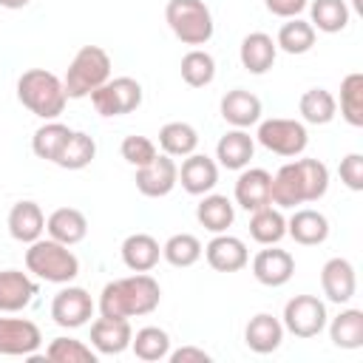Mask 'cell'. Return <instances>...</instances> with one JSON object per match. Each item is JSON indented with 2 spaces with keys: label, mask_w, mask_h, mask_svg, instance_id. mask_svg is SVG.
I'll return each instance as SVG.
<instances>
[{
  "label": "cell",
  "mask_w": 363,
  "mask_h": 363,
  "mask_svg": "<svg viewBox=\"0 0 363 363\" xmlns=\"http://www.w3.org/2000/svg\"><path fill=\"white\" fill-rule=\"evenodd\" d=\"M340 116L352 128H363V74L352 71L340 82Z\"/></svg>",
  "instance_id": "obj_38"
},
{
  "label": "cell",
  "mask_w": 363,
  "mask_h": 363,
  "mask_svg": "<svg viewBox=\"0 0 363 363\" xmlns=\"http://www.w3.org/2000/svg\"><path fill=\"white\" fill-rule=\"evenodd\" d=\"M352 3H354V11L363 14V0H352Z\"/></svg>",
  "instance_id": "obj_47"
},
{
  "label": "cell",
  "mask_w": 363,
  "mask_h": 363,
  "mask_svg": "<svg viewBox=\"0 0 363 363\" xmlns=\"http://www.w3.org/2000/svg\"><path fill=\"white\" fill-rule=\"evenodd\" d=\"M28 3H31V0H0V6H3V9H11V11H14V9H26Z\"/></svg>",
  "instance_id": "obj_46"
},
{
  "label": "cell",
  "mask_w": 363,
  "mask_h": 363,
  "mask_svg": "<svg viewBox=\"0 0 363 363\" xmlns=\"http://www.w3.org/2000/svg\"><path fill=\"white\" fill-rule=\"evenodd\" d=\"M43 343V332L28 318H0V354L31 357Z\"/></svg>",
  "instance_id": "obj_11"
},
{
  "label": "cell",
  "mask_w": 363,
  "mask_h": 363,
  "mask_svg": "<svg viewBox=\"0 0 363 363\" xmlns=\"http://www.w3.org/2000/svg\"><path fill=\"white\" fill-rule=\"evenodd\" d=\"M275 45L286 54H306L312 51L315 45V28L309 20H301V17H289L281 28H278V37H275Z\"/></svg>",
  "instance_id": "obj_35"
},
{
  "label": "cell",
  "mask_w": 363,
  "mask_h": 363,
  "mask_svg": "<svg viewBox=\"0 0 363 363\" xmlns=\"http://www.w3.org/2000/svg\"><path fill=\"white\" fill-rule=\"evenodd\" d=\"M250 235L252 241H258L261 247H269V244H278L284 235H286V218L278 207L267 204L261 210H252V218H250Z\"/></svg>",
  "instance_id": "obj_32"
},
{
  "label": "cell",
  "mask_w": 363,
  "mask_h": 363,
  "mask_svg": "<svg viewBox=\"0 0 363 363\" xmlns=\"http://www.w3.org/2000/svg\"><path fill=\"white\" fill-rule=\"evenodd\" d=\"M45 233H48V238H54L65 247H74L88 235V218L77 207H57L45 218Z\"/></svg>",
  "instance_id": "obj_23"
},
{
  "label": "cell",
  "mask_w": 363,
  "mask_h": 363,
  "mask_svg": "<svg viewBox=\"0 0 363 363\" xmlns=\"http://www.w3.org/2000/svg\"><path fill=\"white\" fill-rule=\"evenodd\" d=\"M96 349L77 337H54L45 349V360L51 363H96Z\"/></svg>",
  "instance_id": "obj_41"
},
{
  "label": "cell",
  "mask_w": 363,
  "mask_h": 363,
  "mask_svg": "<svg viewBox=\"0 0 363 363\" xmlns=\"http://www.w3.org/2000/svg\"><path fill=\"white\" fill-rule=\"evenodd\" d=\"M119 153H122V159H125L128 164H133V167H142V164H147V162H153V159H156L159 147L153 145V139L130 133V136H125V139H122V145H119Z\"/></svg>",
  "instance_id": "obj_42"
},
{
  "label": "cell",
  "mask_w": 363,
  "mask_h": 363,
  "mask_svg": "<svg viewBox=\"0 0 363 363\" xmlns=\"http://www.w3.org/2000/svg\"><path fill=\"white\" fill-rule=\"evenodd\" d=\"M204 258L216 272H238L250 264L247 244L227 233H216V238L204 247Z\"/></svg>",
  "instance_id": "obj_16"
},
{
  "label": "cell",
  "mask_w": 363,
  "mask_h": 363,
  "mask_svg": "<svg viewBox=\"0 0 363 363\" xmlns=\"http://www.w3.org/2000/svg\"><path fill=\"white\" fill-rule=\"evenodd\" d=\"M182 79L190 88H204L216 79V60L204 48H190L182 57Z\"/></svg>",
  "instance_id": "obj_39"
},
{
  "label": "cell",
  "mask_w": 363,
  "mask_h": 363,
  "mask_svg": "<svg viewBox=\"0 0 363 363\" xmlns=\"http://www.w3.org/2000/svg\"><path fill=\"white\" fill-rule=\"evenodd\" d=\"M162 301V286L147 272H133L116 281H108L99 292L102 318H139L150 315Z\"/></svg>",
  "instance_id": "obj_2"
},
{
  "label": "cell",
  "mask_w": 363,
  "mask_h": 363,
  "mask_svg": "<svg viewBox=\"0 0 363 363\" xmlns=\"http://www.w3.org/2000/svg\"><path fill=\"white\" fill-rule=\"evenodd\" d=\"M71 133H74V130H71L68 125H62V122H57V119H45V125H40V128L34 130V136H31V150H34V156H37V159H45V162H57L60 153H62V147L68 145Z\"/></svg>",
  "instance_id": "obj_29"
},
{
  "label": "cell",
  "mask_w": 363,
  "mask_h": 363,
  "mask_svg": "<svg viewBox=\"0 0 363 363\" xmlns=\"http://www.w3.org/2000/svg\"><path fill=\"white\" fill-rule=\"evenodd\" d=\"M94 309H96V303H94L91 292L82 289V286H71V284L62 286L54 295V301H51V318L62 329H79V326H85L91 320Z\"/></svg>",
  "instance_id": "obj_10"
},
{
  "label": "cell",
  "mask_w": 363,
  "mask_h": 363,
  "mask_svg": "<svg viewBox=\"0 0 363 363\" xmlns=\"http://www.w3.org/2000/svg\"><path fill=\"white\" fill-rule=\"evenodd\" d=\"M309 6V23L315 31L337 34L349 26V6L346 0H312Z\"/></svg>",
  "instance_id": "obj_31"
},
{
  "label": "cell",
  "mask_w": 363,
  "mask_h": 363,
  "mask_svg": "<svg viewBox=\"0 0 363 363\" xmlns=\"http://www.w3.org/2000/svg\"><path fill=\"white\" fill-rule=\"evenodd\" d=\"M298 111H301L303 122H309V125H329L337 113V99L326 88H309L301 94Z\"/></svg>",
  "instance_id": "obj_34"
},
{
  "label": "cell",
  "mask_w": 363,
  "mask_h": 363,
  "mask_svg": "<svg viewBox=\"0 0 363 363\" xmlns=\"http://www.w3.org/2000/svg\"><path fill=\"white\" fill-rule=\"evenodd\" d=\"M91 105L99 116H125L142 105V85L133 77H113L91 91Z\"/></svg>",
  "instance_id": "obj_9"
},
{
  "label": "cell",
  "mask_w": 363,
  "mask_h": 363,
  "mask_svg": "<svg viewBox=\"0 0 363 363\" xmlns=\"http://www.w3.org/2000/svg\"><path fill=\"white\" fill-rule=\"evenodd\" d=\"M167 360H170V363H210L213 357H210L204 349H199V346H182V349L170 352Z\"/></svg>",
  "instance_id": "obj_45"
},
{
  "label": "cell",
  "mask_w": 363,
  "mask_h": 363,
  "mask_svg": "<svg viewBox=\"0 0 363 363\" xmlns=\"http://www.w3.org/2000/svg\"><path fill=\"white\" fill-rule=\"evenodd\" d=\"M329 340L337 349H360L363 346V312L340 309L329 323Z\"/></svg>",
  "instance_id": "obj_33"
},
{
  "label": "cell",
  "mask_w": 363,
  "mask_h": 363,
  "mask_svg": "<svg viewBox=\"0 0 363 363\" xmlns=\"http://www.w3.org/2000/svg\"><path fill=\"white\" fill-rule=\"evenodd\" d=\"M133 329L128 318H96L91 323V346L96 354H122L130 346Z\"/></svg>",
  "instance_id": "obj_18"
},
{
  "label": "cell",
  "mask_w": 363,
  "mask_h": 363,
  "mask_svg": "<svg viewBox=\"0 0 363 363\" xmlns=\"http://www.w3.org/2000/svg\"><path fill=\"white\" fill-rule=\"evenodd\" d=\"M255 139L269 153H278V156H286V159L301 156L306 150V145H309L306 125L298 122V119H286V116H272V119L258 122Z\"/></svg>",
  "instance_id": "obj_7"
},
{
  "label": "cell",
  "mask_w": 363,
  "mask_h": 363,
  "mask_svg": "<svg viewBox=\"0 0 363 363\" xmlns=\"http://www.w3.org/2000/svg\"><path fill=\"white\" fill-rule=\"evenodd\" d=\"M111 79V57L102 45H82L74 60L68 62V71L62 77V88L68 99H82L91 96L99 85Z\"/></svg>",
  "instance_id": "obj_4"
},
{
  "label": "cell",
  "mask_w": 363,
  "mask_h": 363,
  "mask_svg": "<svg viewBox=\"0 0 363 363\" xmlns=\"http://www.w3.org/2000/svg\"><path fill=\"white\" fill-rule=\"evenodd\" d=\"M218 111H221V119L233 128H250L255 122H261V99L252 94V91H244V88H233L221 96L218 102Z\"/></svg>",
  "instance_id": "obj_20"
},
{
  "label": "cell",
  "mask_w": 363,
  "mask_h": 363,
  "mask_svg": "<svg viewBox=\"0 0 363 363\" xmlns=\"http://www.w3.org/2000/svg\"><path fill=\"white\" fill-rule=\"evenodd\" d=\"M320 289L326 295V301L343 306L354 298L357 292V275H354V267L352 261L346 258H329L320 269Z\"/></svg>",
  "instance_id": "obj_14"
},
{
  "label": "cell",
  "mask_w": 363,
  "mask_h": 363,
  "mask_svg": "<svg viewBox=\"0 0 363 363\" xmlns=\"http://www.w3.org/2000/svg\"><path fill=\"white\" fill-rule=\"evenodd\" d=\"M179 184L190 196H204L218 184V162L204 156V153H190L184 156L179 167Z\"/></svg>",
  "instance_id": "obj_17"
},
{
  "label": "cell",
  "mask_w": 363,
  "mask_h": 363,
  "mask_svg": "<svg viewBox=\"0 0 363 363\" xmlns=\"http://www.w3.org/2000/svg\"><path fill=\"white\" fill-rule=\"evenodd\" d=\"M326 303L318 298V295H295L284 303V332L301 337V340H309V337H318L323 329H326Z\"/></svg>",
  "instance_id": "obj_8"
},
{
  "label": "cell",
  "mask_w": 363,
  "mask_h": 363,
  "mask_svg": "<svg viewBox=\"0 0 363 363\" xmlns=\"http://www.w3.org/2000/svg\"><path fill=\"white\" fill-rule=\"evenodd\" d=\"M26 269L48 284H71L79 275V258L54 238H37L26 250Z\"/></svg>",
  "instance_id": "obj_5"
},
{
  "label": "cell",
  "mask_w": 363,
  "mask_h": 363,
  "mask_svg": "<svg viewBox=\"0 0 363 363\" xmlns=\"http://www.w3.org/2000/svg\"><path fill=\"white\" fill-rule=\"evenodd\" d=\"M196 221L213 235L227 233L235 221V204L221 193H204V199L196 204Z\"/></svg>",
  "instance_id": "obj_28"
},
{
  "label": "cell",
  "mask_w": 363,
  "mask_h": 363,
  "mask_svg": "<svg viewBox=\"0 0 363 363\" xmlns=\"http://www.w3.org/2000/svg\"><path fill=\"white\" fill-rule=\"evenodd\" d=\"M201 252H204V247L193 233H176L162 244V258L170 267H179V269L193 267L201 258Z\"/></svg>",
  "instance_id": "obj_37"
},
{
  "label": "cell",
  "mask_w": 363,
  "mask_h": 363,
  "mask_svg": "<svg viewBox=\"0 0 363 363\" xmlns=\"http://www.w3.org/2000/svg\"><path fill=\"white\" fill-rule=\"evenodd\" d=\"M164 20L179 43L184 45H204L213 40L216 23L204 0H167Z\"/></svg>",
  "instance_id": "obj_6"
},
{
  "label": "cell",
  "mask_w": 363,
  "mask_h": 363,
  "mask_svg": "<svg viewBox=\"0 0 363 363\" xmlns=\"http://www.w3.org/2000/svg\"><path fill=\"white\" fill-rule=\"evenodd\" d=\"M130 349L139 360L145 363H156L164 360L170 354V335L159 326H142L133 337H130Z\"/></svg>",
  "instance_id": "obj_36"
},
{
  "label": "cell",
  "mask_w": 363,
  "mask_h": 363,
  "mask_svg": "<svg viewBox=\"0 0 363 363\" xmlns=\"http://www.w3.org/2000/svg\"><path fill=\"white\" fill-rule=\"evenodd\" d=\"M37 295V284L23 269H0V312H23Z\"/></svg>",
  "instance_id": "obj_21"
},
{
  "label": "cell",
  "mask_w": 363,
  "mask_h": 363,
  "mask_svg": "<svg viewBox=\"0 0 363 363\" xmlns=\"http://www.w3.org/2000/svg\"><path fill=\"white\" fill-rule=\"evenodd\" d=\"M244 343L255 354H269L284 343V323L269 312H258L250 318V323L244 329Z\"/></svg>",
  "instance_id": "obj_24"
},
{
  "label": "cell",
  "mask_w": 363,
  "mask_h": 363,
  "mask_svg": "<svg viewBox=\"0 0 363 363\" xmlns=\"http://www.w3.org/2000/svg\"><path fill=\"white\" fill-rule=\"evenodd\" d=\"M340 182L354 193L363 190V156L360 153H349L340 159Z\"/></svg>",
  "instance_id": "obj_43"
},
{
  "label": "cell",
  "mask_w": 363,
  "mask_h": 363,
  "mask_svg": "<svg viewBox=\"0 0 363 363\" xmlns=\"http://www.w3.org/2000/svg\"><path fill=\"white\" fill-rule=\"evenodd\" d=\"M136 190L147 199H162L167 196L176 184H179V167L173 162V156L167 153H156L153 162L136 167Z\"/></svg>",
  "instance_id": "obj_12"
},
{
  "label": "cell",
  "mask_w": 363,
  "mask_h": 363,
  "mask_svg": "<svg viewBox=\"0 0 363 363\" xmlns=\"http://www.w3.org/2000/svg\"><path fill=\"white\" fill-rule=\"evenodd\" d=\"M159 147L173 159H184L199 147V130L190 122H167L159 128Z\"/></svg>",
  "instance_id": "obj_30"
},
{
  "label": "cell",
  "mask_w": 363,
  "mask_h": 363,
  "mask_svg": "<svg viewBox=\"0 0 363 363\" xmlns=\"http://www.w3.org/2000/svg\"><path fill=\"white\" fill-rule=\"evenodd\" d=\"M329 190V167L320 159H292L278 167L269 187V201L278 210H295L323 199Z\"/></svg>",
  "instance_id": "obj_1"
},
{
  "label": "cell",
  "mask_w": 363,
  "mask_h": 363,
  "mask_svg": "<svg viewBox=\"0 0 363 363\" xmlns=\"http://www.w3.org/2000/svg\"><path fill=\"white\" fill-rule=\"evenodd\" d=\"M286 235L301 247H318L329 238V218L320 210L301 207L286 218Z\"/></svg>",
  "instance_id": "obj_19"
},
{
  "label": "cell",
  "mask_w": 363,
  "mask_h": 363,
  "mask_svg": "<svg viewBox=\"0 0 363 363\" xmlns=\"http://www.w3.org/2000/svg\"><path fill=\"white\" fill-rule=\"evenodd\" d=\"M122 264L130 269V272H150L159 258H162V247L153 235L147 233H133L122 241Z\"/></svg>",
  "instance_id": "obj_27"
},
{
  "label": "cell",
  "mask_w": 363,
  "mask_h": 363,
  "mask_svg": "<svg viewBox=\"0 0 363 363\" xmlns=\"http://www.w3.org/2000/svg\"><path fill=\"white\" fill-rule=\"evenodd\" d=\"M306 3H309V0H264L267 11L275 14V17H284V20L298 17V14L306 9Z\"/></svg>",
  "instance_id": "obj_44"
},
{
  "label": "cell",
  "mask_w": 363,
  "mask_h": 363,
  "mask_svg": "<svg viewBox=\"0 0 363 363\" xmlns=\"http://www.w3.org/2000/svg\"><path fill=\"white\" fill-rule=\"evenodd\" d=\"M252 153H255V139H252L244 128L227 130V133L218 139V145H216V159H218V164L227 167V170H244V167L250 164Z\"/></svg>",
  "instance_id": "obj_26"
},
{
  "label": "cell",
  "mask_w": 363,
  "mask_h": 363,
  "mask_svg": "<svg viewBox=\"0 0 363 363\" xmlns=\"http://www.w3.org/2000/svg\"><path fill=\"white\" fill-rule=\"evenodd\" d=\"M252 275L264 286H284L295 275V258L286 250L269 244L267 250H258L255 252V258H252Z\"/></svg>",
  "instance_id": "obj_13"
},
{
  "label": "cell",
  "mask_w": 363,
  "mask_h": 363,
  "mask_svg": "<svg viewBox=\"0 0 363 363\" xmlns=\"http://www.w3.org/2000/svg\"><path fill=\"white\" fill-rule=\"evenodd\" d=\"M275 57H278V45L269 34L264 31H252L241 40L238 45V60L241 65L250 71V74H267L272 65H275Z\"/></svg>",
  "instance_id": "obj_25"
},
{
  "label": "cell",
  "mask_w": 363,
  "mask_h": 363,
  "mask_svg": "<svg viewBox=\"0 0 363 363\" xmlns=\"http://www.w3.org/2000/svg\"><path fill=\"white\" fill-rule=\"evenodd\" d=\"M269 187H272V173H267L264 167H244L235 179V190H233L235 204L247 213L261 210V207L272 204L269 201Z\"/></svg>",
  "instance_id": "obj_15"
},
{
  "label": "cell",
  "mask_w": 363,
  "mask_h": 363,
  "mask_svg": "<svg viewBox=\"0 0 363 363\" xmlns=\"http://www.w3.org/2000/svg\"><path fill=\"white\" fill-rule=\"evenodd\" d=\"M9 235L20 244H31L37 238H43L45 230V216L40 210L37 201H17L9 210Z\"/></svg>",
  "instance_id": "obj_22"
},
{
  "label": "cell",
  "mask_w": 363,
  "mask_h": 363,
  "mask_svg": "<svg viewBox=\"0 0 363 363\" xmlns=\"http://www.w3.org/2000/svg\"><path fill=\"white\" fill-rule=\"evenodd\" d=\"M94 156H96L94 136H88L85 130H74L71 139H68V145L62 147V153H60V159L54 164H60L65 170H82V167H88L94 162Z\"/></svg>",
  "instance_id": "obj_40"
},
{
  "label": "cell",
  "mask_w": 363,
  "mask_h": 363,
  "mask_svg": "<svg viewBox=\"0 0 363 363\" xmlns=\"http://www.w3.org/2000/svg\"><path fill=\"white\" fill-rule=\"evenodd\" d=\"M17 99L23 108H28L40 119H57L65 111V88L62 79L54 71L45 68H28L17 79Z\"/></svg>",
  "instance_id": "obj_3"
}]
</instances>
